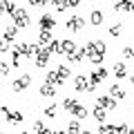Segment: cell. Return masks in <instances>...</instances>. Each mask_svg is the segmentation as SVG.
I'll list each match as a JSON object with an SVG mask.
<instances>
[{
    "mask_svg": "<svg viewBox=\"0 0 134 134\" xmlns=\"http://www.w3.org/2000/svg\"><path fill=\"white\" fill-rule=\"evenodd\" d=\"M85 56H90V63L100 65L103 58H105V52H100V49H98V43L92 40V43H87V47H85Z\"/></svg>",
    "mask_w": 134,
    "mask_h": 134,
    "instance_id": "cell-1",
    "label": "cell"
},
{
    "mask_svg": "<svg viewBox=\"0 0 134 134\" xmlns=\"http://www.w3.org/2000/svg\"><path fill=\"white\" fill-rule=\"evenodd\" d=\"M11 16H14L16 27H29V23H31V18H29V14H27L25 9H16Z\"/></svg>",
    "mask_w": 134,
    "mask_h": 134,
    "instance_id": "cell-2",
    "label": "cell"
},
{
    "mask_svg": "<svg viewBox=\"0 0 134 134\" xmlns=\"http://www.w3.org/2000/svg\"><path fill=\"white\" fill-rule=\"evenodd\" d=\"M49 54H52V52L40 45V49L36 52V67H45V65H47V63H49Z\"/></svg>",
    "mask_w": 134,
    "mask_h": 134,
    "instance_id": "cell-3",
    "label": "cell"
},
{
    "mask_svg": "<svg viewBox=\"0 0 134 134\" xmlns=\"http://www.w3.org/2000/svg\"><path fill=\"white\" fill-rule=\"evenodd\" d=\"M96 85H92V83H87L85 76H76V83H74V90L76 92H94Z\"/></svg>",
    "mask_w": 134,
    "mask_h": 134,
    "instance_id": "cell-4",
    "label": "cell"
},
{
    "mask_svg": "<svg viewBox=\"0 0 134 134\" xmlns=\"http://www.w3.org/2000/svg\"><path fill=\"white\" fill-rule=\"evenodd\" d=\"M83 27H85V20L81 16H72V18L67 20V29L69 31H83Z\"/></svg>",
    "mask_w": 134,
    "mask_h": 134,
    "instance_id": "cell-5",
    "label": "cell"
},
{
    "mask_svg": "<svg viewBox=\"0 0 134 134\" xmlns=\"http://www.w3.org/2000/svg\"><path fill=\"white\" fill-rule=\"evenodd\" d=\"M105 78H107V69H105V67H98V69H94V72H92L90 83H92V85H98V83H103Z\"/></svg>",
    "mask_w": 134,
    "mask_h": 134,
    "instance_id": "cell-6",
    "label": "cell"
},
{
    "mask_svg": "<svg viewBox=\"0 0 134 134\" xmlns=\"http://www.w3.org/2000/svg\"><path fill=\"white\" fill-rule=\"evenodd\" d=\"M29 83H31V78H29V74H23V76L18 78V81H14V85H11V90L14 92H23L29 87Z\"/></svg>",
    "mask_w": 134,
    "mask_h": 134,
    "instance_id": "cell-7",
    "label": "cell"
},
{
    "mask_svg": "<svg viewBox=\"0 0 134 134\" xmlns=\"http://www.w3.org/2000/svg\"><path fill=\"white\" fill-rule=\"evenodd\" d=\"M52 27H56V18L52 14H43L40 16V29H49L52 31Z\"/></svg>",
    "mask_w": 134,
    "mask_h": 134,
    "instance_id": "cell-8",
    "label": "cell"
},
{
    "mask_svg": "<svg viewBox=\"0 0 134 134\" xmlns=\"http://www.w3.org/2000/svg\"><path fill=\"white\" fill-rule=\"evenodd\" d=\"M74 52H76V43L74 40H60L58 54H74Z\"/></svg>",
    "mask_w": 134,
    "mask_h": 134,
    "instance_id": "cell-9",
    "label": "cell"
},
{
    "mask_svg": "<svg viewBox=\"0 0 134 134\" xmlns=\"http://www.w3.org/2000/svg\"><path fill=\"white\" fill-rule=\"evenodd\" d=\"M98 105L105 107V110H114L116 107V98H112V96H98Z\"/></svg>",
    "mask_w": 134,
    "mask_h": 134,
    "instance_id": "cell-10",
    "label": "cell"
},
{
    "mask_svg": "<svg viewBox=\"0 0 134 134\" xmlns=\"http://www.w3.org/2000/svg\"><path fill=\"white\" fill-rule=\"evenodd\" d=\"M52 31H49V29H40V34H38V45H43V47H45V45H49V43H52Z\"/></svg>",
    "mask_w": 134,
    "mask_h": 134,
    "instance_id": "cell-11",
    "label": "cell"
},
{
    "mask_svg": "<svg viewBox=\"0 0 134 134\" xmlns=\"http://www.w3.org/2000/svg\"><path fill=\"white\" fill-rule=\"evenodd\" d=\"M40 94H43V96H47V98H54V96H56V85L43 83V85H40Z\"/></svg>",
    "mask_w": 134,
    "mask_h": 134,
    "instance_id": "cell-12",
    "label": "cell"
},
{
    "mask_svg": "<svg viewBox=\"0 0 134 134\" xmlns=\"http://www.w3.org/2000/svg\"><path fill=\"white\" fill-rule=\"evenodd\" d=\"M72 116L74 119H78V121H83V119H87V107H83V105H74V110H72Z\"/></svg>",
    "mask_w": 134,
    "mask_h": 134,
    "instance_id": "cell-13",
    "label": "cell"
},
{
    "mask_svg": "<svg viewBox=\"0 0 134 134\" xmlns=\"http://www.w3.org/2000/svg\"><path fill=\"white\" fill-rule=\"evenodd\" d=\"M83 58H85V47L76 49L74 54H67V60H69V63H81Z\"/></svg>",
    "mask_w": 134,
    "mask_h": 134,
    "instance_id": "cell-14",
    "label": "cell"
},
{
    "mask_svg": "<svg viewBox=\"0 0 134 134\" xmlns=\"http://www.w3.org/2000/svg\"><path fill=\"white\" fill-rule=\"evenodd\" d=\"M90 23L94 25V27H98V25L103 23V11H100V9H92V14H90Z\"/></svg>",
    "mask_w": 134,
    "mask_h": 134,
    "instance_id": "cell-15",
    "label": "cell"
},
{
    "mask_svg": "<svg viewBox=\"0 0 134 134\" xmlns=\"http://www.w3.org/2000/svg\"><path fill=\"white\" fill-rule=\"evenodd\" d=\"M45 83H49V85H63L65 81L58 76V72H47V81Z\"/></svg>",
    "mask_w": 134,
    "mask_h": 134,
    "instance_id": "cell-16",
    "label": "cell"
},
{
    "mask_svg": "<svg viewBox=\"0 0 134 134\" xmlns=\"http://www.w3.org/2000/svg\"><path fill=\"white\" fill-rule=\"evenodd\" d=\"M114 74H116V78H125V76H127V67H125V63H114Z\"/></svg>",
    "mask_w": 134,
    "mask_h": 134,
    "instance_id": "cell-17",
    "label": "cell"
},
{
    "mask_svg": "<svg viewBox=\"0 0 134 134\" xmlns=\"http://www.w3.org/2000/svg\"><path fill=\"white\" fill-rule=\"evenodd\" d=\"M110 96H112V98H125V92H123V87L112 85L110 87Z\"/></svg>",
    "mask_w": 134,
    "mask_h": 134,
    "instance_id": "cell-18",
    "label": "cell"
},
{
    "mask_svg": "<svg viewBox=\"0 0 134 134\" xmlns=\"http://www.w3.org/2000/svg\"><path fill=\"white\" fill-rule=\"evenodd\" d=\"M16 34H18V27H16V25H14V27H5V40L11 43V40L16 38Z\"/></svg>",
    "mask_w": 134,
    "mask_h": 134,
    "instance_id": "cell-19",
    "label": "cell"
},
{
    "mask_svg": "<svg viewBox=\"0 0 134 134\" xmlns=\"http://www.w3.org/2000/svg\"><path fill=\"white\" fill-rule=\"evenodd\" d=\"M67 134H81V121L74 119L72 123H69V127H67Z\"/></svg>",
    "mask_w": 134,
    "mask_h": 134,
    "instance_id": "cell-20",
    "label": "cell"
},
{
    "mask_svg": "<svg viewBox=\"0 0 134 134\" xmlns=\"http://www.w3.org/2000/svg\"><path fill=\"white\" fill-rule=\"evenodd\" d=\"M94 119L98 121V123H103V121H105V107L96 105V107H94Z\"/></svg>",
    "mask_w": 134,
    "mask_h": 134,
    "instance_id": "cell-21",
    "label": "cell"
},
{
    "mask_svg": "<svg viewBox=\"0 0 134 134\" xmlns=\"http://www.w3.org/2000/svg\"><path fill=\"white\" fill-rule=\"evenodd\" d=\"M112 2H114V11H127L130 0H112Z\"/></svg>",
    "mask_w": 134,
    "mask_h": 134,
    "instance_id": "cell-22",
    "label": "cell"
},
{
    "mask_svg": "<svg viewBox=\"0 0 134 134\" xmlns=\"http://www.w3.org/2000/svg\"><path fill=\"white\" fill-rule=\"evenodd\" d=\"M34 132L36 134H49V130H47V125H45L43 121H36V123H34Z\"/></svg>",
    "mask_w": 134,
    "mask_h": 134,
    "instance_id": "cell-23",
    "label": "cell"
},
{
    "mask_svg": "<svg viewBox=\"0 0 134 134\" xmlns=\"http://www.w3.org/2000/svg\"><path fill=\"white\" fill-rule=\"evenodd\" d=\"M116 134H134V127H130L127 123H121L116 125Z\"/></svg>",
    "mask_w": 134,
    "mask_h": 134,
    "instance_id": "cell-24",
    "label": "cell"
},
{
    "mask_svg": "<svg viewBox=\"0 0 134 134\" xmlns=\"http://www.w3.org/2000/svg\"><path fill=\"white\" fill-rule=\"evenodd\" d=\"M7 121H11V123H23V114H20V112H9V114H7Z\"/></svg>",
    "mask_w": 134,
    "mask_h": 134,
    "instance_id": "cell-25",
    "label": "cell"
},
{
    "mask_svg": "<svg viewBox=\"0 0 134 134\" xmlns=\"http://www.w3.org/2000/svg\"><path fill=\"white\" fill-rule=\"evenodd\" d=\"M98 134H116V125H103V123H100Z\"/></svg>",
    "mask_w": 134,
    "mask_h": 134,
    "instance_id": "cell-26",
    "label": "cell"
},
{
    "mask_svg": "<svg viewBox=\"0 0 134 134\" xmlns=\"http://www.w3.org/2000/svg\"><path fill=\"white\" fill-rule=\"evenodd\" d=\"M56 114H58V105H56V103L45 110V116H47V119H56Z\"/></svg>",
    "mask_w": 134,
    "mask_h": 134,
    "instance_id": "cell-27",
    "label": "cell"
},
{
    "mask_svg": "<svg viewBox=\"0 0 134 134\" xmlns=\"http://www.w3.org/2000/svg\"><path fill=\"white\" fill-rule=\"evenodd\" d=\"M123 56L127 60H134V45H125L123 47Z\"/></svg>",
    "mask_w": 134,
    "mask_h": 134,
    "instance_id": "cell-28",
    "label": "cell"
},
{
    "mask_svg": "<svg viewBox=\"0 0 134 134\" xmlns=\"http://www.w3.org/2000/svg\"><path fill=\"white\" fill-rule=\"evenodd\" d=\"M20 56H23V54H20L18 49H11V65H14V67L20 65Z\"/></svg>",
    "mask_w": 134,
    "mask_h": 134,
    "instance_id": "cell-29",
    "label": "cell"
},
{
    "mask_svg": "<svg viewBox=\"0 0 134 134\" xmlns=\"http://www.w3.org/2000/svg\"><path fill=\"white\" fill-rule=\"evenodd\" d=\"M52 7H54L56 11H65V9H67L65 0H52Z\"/></svg>",
    "mask_w": 134,
    "mask_h": 134,
    "instance_id": "cell-30",
    "label": "cell"
},
{
    "mask_svg": "<svg viewBox=\"0 0 134 134\" xmlns=\"http://www.w3.org/2000/svg\"><path fill=\"white\" fill-rule=\"evenodd\" d=\"M56 72H58V76H60L63 81H65V78H69V67L60 65V67H58V69H56Z\"/></svg>",
    "mask_w": 134,
    "mask_h": 134,
    "instance_id": "cell-31",
    "label": "cell"
},
{
    "mask_svg": "<svg viewBox=\"0 0 134 134\" xmlns=\"http://www.w3.org/2000/svg\"><path fill=\"white\" fill-rule=\"evenodd\" d=\"M74 105H76V100H74V98H65V100H63V107H65L67 112H72Z\"/></svg>",
    "mask_w": 134,
    "mask_h": 134,
    "instance_id": "cell-32",
    "label": "cell"
},
{
    "mask_svg": "<svg viewBox=\"0 0 134 134\" xmlns=\"http://www.w3.org/2000/svg\"><path fill=\"white\" fill-rule=\"evenodd\" d=\"M110 36H114V38L121 36V25H112V27H110Z\"/></svg>",
    "mask_w": 134,
    "mask_h": 134,
    "instance_id": "cell-33",
    "label": "cell"
},
{
    "mask_svg": "<svg viewBox=\"0 0 134 134\" xmlns=\"http://www.w3.org/2000/svg\"><path fill=\"white\" fill-rule=\"evenodd\" d=\"M65 5H67V9H76L81 5V0H65Z\"/></svg>",
    "mask_w": 134,
    "mask_h": 134,
    "instance_id": "cell-34",
    "label": "cell"
},
{
    "mask_svg": "<svg viewBox=\"0 0 134 134\" xmlns=\"http://www.w3.org/2000/svg\"><path fill=\"white\" fill-rule=\"evenodd\" d=\"M7 74H9V65L0 60V76H7Z\"/></svg>",
    "mask_w": 134,
    "mask_h": 134,
    "instance_id": "cell-35",
    "label": "cell"
},
{
    "mask_svg": "<svg viewBox=\"0 0 134 134\" xmlns=\"http://www.w3.org/2000/svg\"><path fill=\"white\" fill-rule=\"evenodd\" d=\"M47 2H52V0H29V5H34V7H40V5H47Z\"/></svg>",
    "mask_w": 134,
    "mask_h": 134,
    "instance_id": "cell-36",
    "label": "cell"
},
{
    "mask_svg": "<svg viewBox=\"0 0 134 134\" xmlns=\"http://www.w3.org/2000/svg\"><path fill=\"white\" fill-rule=\"evenodd\" d=\"M127 11H132V14H134V0H130V5H127Z\"/></svg>",
    "mask_w": 134,
    "mask_h": 134,
    "instance_id": "cell-37",
    "label": "cell"
},
{
    "mask_svg": "<svg viewBox=\"0 0 134 134\" xmlns=\"http://www.w3.org/2000/svg\"><path fill=\"white\" fill-rule=\"evenodd\" d=\"M81 134H92V132H90V130H83V132H81Z\"/></svg>",
    "mask_w": 134,
    "mask_h": 134,
    "instance_id": "cell-38",
    "label": "cell"
},
{
    "mask_svg": "<svg viewBox=\"0 0 134 134\" xmlns=\"http://www.w3.org/2000/svg\"><path fill=\"white\" fill-rule=\"evenodd\" d=\"M130 83H132V85H134V74H132V76H130Z\"/></svg>",
    "mask_w": 134,
    "mask_h": 134,
    "instance_id": "cell-39",
    "label": "cell"
},
{
    "mask_svg": "<svg viewBox=\"0 0 134 134\" xmlns=\"http://www.w3.org/2000/svg\"><path fill=\"white\" fill-rule=\"evenodd\" d=\"M2 40H5V38H0V43H2Z\"/></svg>",
    "mask_w": 134,
    "mask_h": 134,
    "instance_id": "cell-40",
    "label": "cell"
},
{
    "mask_svg": "<svg viewBox=\"0 0 134 134\" xmlns=\"http://www.w3.org/2000/svg\"><path fill=\"white\" fill-rule=\"evenodd\" d=\"M23 134H27V132H23Z\"/></svg>",
    "mask_w": 134,
    "mask_h": 134,
    "instance_id": "cell-41",
    "label": "cell"
}]
</instances>
